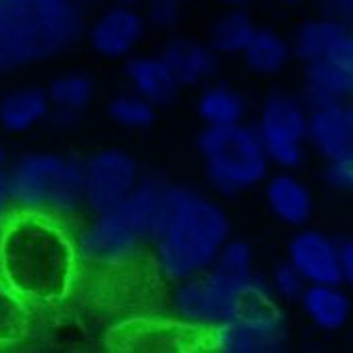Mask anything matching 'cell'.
Masks as SVG:
<instances>
[{
  "label": "cell",
  "instance_id": "6da1fadb",
  "mask_svg": "<svg viewBox=\"0 0 353 353\" xmlns=\"http://www.w3.org/2000/svg\"><path fill=\"white\" fill-rule=\"evenodd\" d=\"M77 258V246L53 215L17 212L0 228V274L27 303L61 301Z\"/></svg>",
  "mask_w": 353,
  "mask_h": 353
},
{
  "label": "cell",
  "instance_id": "7a4b0ae2",
  "mask_svg": "<svg viewBox=\"0 0 353 353\" xmlns=\"http://www.w3.org/2000/svg\"><path fill=\"white\" fill-rule=\"evenodd\" d=\"M225 210L208 195L171 183L163 225L152 242L159 270L173 283L208 272L232 238Z\"/></svg>",
  "mask_w": 353,
  "mask_h": 353
},
{
  "label": "cell",
  "instance_id": "3957f363",
  "mask_svg": "<svg viewBox=\"0 0 353 353\" xmlns=\"http://www.w3.org/2000/svg\"><path fill=\"white\" fill-rule=\"evenodd\" d=\"M262 294H272V288L256 274L252 248L244 240H230L208 272L176 283L173 311L183 323L210 331L238 317Z\"/></svg>",
  "mask_w": 353,
  "mask_h": 353
},
{
  "label": "cell",
  "instance_id": "277c9868",
  "mask_svg": "<svg viewBox=\"0 0 353 353\" xmlns=\"http://www.w3.org/2000/svg\"><path fill=\"white\" fill-rule=\"evenodd\" d=\"M81 33L77 0H0V77L70 49Z\"/></svg>",
  "mask_w": 353,
  "mask_h": 353
},
{
  "label": "cell",
  "instance_id": "5b68a950",
  "mask_svg": "<svg viewBox=\"0 0 353 353\" xmlns=\"http://www.w3.org/2000/svg\"><path fill=\"white\" fill-rule=\"evenodd\" d=\"M8 195L17 212L65 217L85 205L83 161L49 150H31L8 167Z\"/></svg>",
  "mask_w": 353,
  "mask_h": 353
},
{
  "label": "cell",
  "instance_id": "8992f818",
  "mask_svg": "<svg viewBox=\"0 0 353 353\" xmlns=\"http://www.w3.org/2000/svg\"><path fill=\"white\" fill-rule=\"evenodd\" d=\"M197 152L210 185L221 195H240L268 176L270 159L256 124L205 126L197 134Z\"/></svg>",
  "mask_w": 353,
  "mask_h": 353
},
{
  "label": "cell",
  "instance_id": "52a82bcc",
  "mask_svg": "<svg viewBox=\"0 0 353 353\" xmlns=\"http://www.w3.org/2000/svg\"><path fill=\"white\" fill-rule=\"evenodd\" d=\"M205 341L217 353H279L288 341V323L272 294H262L238 317L210 329Z\"/></svg>",
  "mask_w": 353,
  "mask_h": 353
},
{
  "label": "cell",
  "instance_id": "ba28073f",
  "mask_svg": "<svg viewBox=\"0 0 353 353\" xmlns=\"http://www.w3.org/2000/svg\"><path fill=\"white\" fill-rule=\"evenodd\" d=\"M256 130L270 163L294 169L303 163L309 144V106L303 98L274 92L262 102Z\"/></svg>",
  "mask_w": 353,
  "mask_h": 353
},
{
  "label": "cell",
  "instance_id": "9c48e42d",
  "mask_svg": "<svg viewBox=\"0 0 353 353\" xmlns=\"http://www.w3.org/2000/svg\"><path fill=\"white\" fill-rule=\"evenodd\" d=\"M141 181L137 159L124 148H102L83 161V197L92 213L122 203Z\"/></svg>",
  "mask_w": 353,
  "mask_h": 353
},
{
  "label": "cell",
  "instance_id": "30bf717a",
  "mask_svg": "<svg viewBox=\"0 0 353 353\" xmlns=\"http://www.w3.org/2000/svg\"><path fill=\"white\" fill-rule=\"evenodd\" d=\"M146 240L118 203L96 217L77 236V254L96 266H122L130 262Z\"/></svg>",
  "mask_w": 353,
  "mask_h": 353
},
{
  "label": "cell",
  "instance_id": "8fae6325",
  "mask_svg": "<svg viewBox=\"0 0 353 353\" xmlns=\"http://www.w3.org/2000/svg\"><path fill=\"white\" fill-rule=\"evenodd\" d=\"M146 19L130 2H118L106 8L90 27L88 37L96 53L108 59L130 55L146 33Z\"/></svg>",
  "mask_w": 353,
  "mask_h": 353
},
{
  "label": "cell",
  "instance_id": "7c38bea8",
  "mask_svg": "<svg viewBox=\"0 0 353 353\" xmlns=\"http://www.w3.org/2000/svg\"><path fill=\"white\" fill-rule=\"evenodd\" d=\"M286 258L309 284H341L339 240L321 230H299L288 242Z\"/></svg>",
  "mask_w": 353,
  "mask_h": 353
},
{
  "label": "cell",
  "instance_id": "4fadbf2b",
  "mask_svg": "<svg viewBox=\"0 0 353 353\" xmlns=\"http://www.w3.org/2000/svg\"><path fill=\"white\" fill-rule=\"evenodd\" d=\"M161 57L175 73L179 83L199 85L212 79L219 65V55L210 47V43H201L189 37H169L161 49Z\"/></svg>",
  "mask_w": 353,
  "mask_h": 353
},
{
  "label": "cell",
  "instance_id": "5bb4252c",
  "mask_svg": "<svg viewBox=\"0 0 353 353\" xmlns=\"http://www.w3.org/2000/svg\"><path fill=\"white\" fill-rule=\"evenodd\" d=\"M171 183L161 175L141 176L132 193L120 203L130 221L137 225L146 244H152L167 212V195Z\"/></svg>",
  "mask_w": 353,
  "mask_h": 353
},
{
  "label": "cell",
  "instance_id": "9a60e30c",
  "mask_svg": "<svg viewBox=\"0 0 353 353\" xmlns=\"http://www.w3.org/2000/svg\"><path fill=\"white\" fill-rule=\"evenodd\" d=\"M124 73L128 83L132 85V92L141 94L157 108L175 104L183 88L161 53L130 57L126 61Z\"/></svg>",
  "mask_w": 353,
  "mask_h": 353
},
{
  "label": "cell",
  "instance_id": "2e32d148",
  "mask_svg": "<svg viewBox=\"0 0 353 353\" xmlns=\"http://www.w3.org/2000/svg\"><path fill=\"white\" fill-rule=\"evenodd\" d=\"M94 92V79L85 73L71 71L53 77L47 85V94L51 100V114L47 122H51L59 130L73 128L81 112L92 104Z\"/></svg>",
  "mask_w": 353,
  "mask_h": 353
},
{
  "label": "cell",
  "instance_id": "e0dca14e",
  "mask_svg": "<svg viewBox=\"0 0 353 353\" xmlns=\"http://www.w3.org/2000/svg\"><path fill=\"white\" fill-rule=\"evenodd\" d=\"M309 144L329 163L353 148L347 104L309 108Z\"/></svg>",
  "mask_w": 353,
  "mask_h": 353
},
{
  "label": "cell",
  "instance_id": "ac0fdd59",
  "mask_svg": "<svg viewBox=\"0 0 353 353\" xmlns=\"http://www.w3.org/2000/svg\"><path fill=\"white\" fill-rule=\"evenodd\" d=\"M266 203L272 215L292 228H305L315 210L311 189L290 173H279L266 181Z\"/></svg>",
  "mask_w": 353,
  "mask_h": 353
},
{
  "label": "cell",
  "instance_id": "d6986e66",
  "mask_svg": "<svg viewBox=\"0 0 353 353\" xmlns=\"http://www.w3.org/2000/svg\"><path fill=\"white\" fill-rule=\"evenodd\" d=\"M303 102L309 108L352 104L353 75L331 59L323 57L305 65Z\"/></svg>",
  "mask_w": 353,
  "mask_h": 353
},
{
  "label": "cell",
  "instance_id": "ffe728a7",
  "mask_svg": "<svg viewBox=\"0 0 353 353\" xmlns=\"http://www.w3.org/2000/svg\"><path fill=\"white\" fill-rule=\"evenodd\" d=\"M301 307L319 331L335 333L347 327L353 315L352 296L341 284H309Z\"/></svg>",
  "mask_w": 353,
  "mask_h": 353
},
{
  "label": "cell",
  "instance_id": "44dd1931",
  "mask_svg": "<svg viewBox=\"0 0 353 353\" xmlns=\"http://www.w3.org/2000/svg\"><path fill=\"white\" fill-rule=\"evenodd\" d=\"M49 114L51 100L47 88L25 85L10 90L0 98V128L10 134L33 130L41 122H47Z\"/></svg>",
  "mask_w": 353,
  "mask_h": 353
},
{
  "label": "cell",
  "instance_id": "7402d4cb",
  "mask_svg": "<svg viewBox=\"0 0 353 353\" xmlns=\"http://www.w3.org/2000/svg\"><path fill=\"white\" fill-rule=\"evenodd\" d=\"M347 29L352 27H347L343 21L331 14H323L321 19L305 21L292 37V43H290L292 55L301 59L305 65L319 61L329 55L333 45L347 33Z\"/></svg>",
  "mask_w": 353,
  "mask_h": 353
},
{
  "label": "cell",
  "instance_id": "603a6c76",
  "mask_svg": "<svg viewBox=\"0 0 353 353\" xmlns=\"http://www.w3.org/2000/svg\"><path fill=\"white\" fill-rule=\"evenodd\" d=\"M292 57V45L274 29H256L242 53L246 68L256 75H276Z\"/></svg>",
  "mask_w": 353,
  "mask_h": 353
},
{
  "label": "cell",
  "instance_id": "cb8c5ba5",
  "mask_svg": "<svg viewBox=\"0 0 353 353\" xmlns=\"http://www.w3.org/2000/svg\"><path fill=\"white\" fill-rule=\"evenodd\" d=\"M244 96L228 83L208 85L197 100V116L205 126H234L246 118Z\"/></svg>",
  "mask_w": 353,
  "mask_h": 353
},
{
  "label": "cell",
  "instance_id": "d4e9b609",
  "mask_svg": "<svg viewBox=\"0 0 353 353\" xmlns=\"http://www.w3.org/2000/svg\"><path fill=\"white\" fill-rule=\"evenodd\" d=\"M256 29L246 8H228L212 23L210 47L217 55H242Z\"/></svg>",
  "mask_w": 353,
  "mask_h": 353
},
{
  "label": "cell",
  "instance_id": "484cf974",
  "mask_svg": "<svg viewBox=\"0 0 353 353\" xmlns=\"http://www.w3.org/2000/svg\"><path fill=\"white\" fill-rule=\"evenodd\" d=\"M108 116L114 124L128 128V130H144L154 124L157 120V106L142 98L141 94H120L110 100Z\"/></svg>",
  "mask_w": 353,
  "mask_h": 353
},
{
  "label": "cell",
  "instance_id": "4316f807",
  "mask_svg": "<svg viewBox=\"0 0 353 353\" xmlns=\"http://www.w3.org/2000/svg\"><path fill=\"white\" fill-rule=\"evenodd\" d=\"M27 329V301L0 274V347L14 343Z\"/></svg>",
  "mask_w": 353,
  "mask_h": 353
},
{
  "label": "cell",
  "instance_id": "83f0119b",
  "mask_svg": "<svg viewBox=\"0 0 353 353\" xmlns=\"http://www.w3.org/2000/svg\"><path fill=\"white\" fill-rule=\"evenodd\" d=\"M268 283H270V288H272V294L283 299L286 303H301L303 292L309 286L305 276L296 270V266L288 258L276 262Z\"/></svg>",
  "mask_w": 353,
  "mask_h": 353
},
{
  "label": "cell",
  "instance_id": "f1b7e54d",
  "mask_svg": "<svg viewBox=\"0 0 353 353\" xmlns=\"http://www.w3.org/2000/svg\"><path fill=\"white\" fill-rule=\"evenodd\" d=\"M183 0H144V19L159 31H171L181 21Z\"/></svg>",
  "mask_w": 353,
  "mask_h": 353
},
{
  "label": "cell",
  "instance_id": "f546056e",
  "mask_svg": "<svg viewBox=\"0 0 353 353\" xmlns=\"http://www.w3.org/2000/svg\"><path fill=\"white\" fill-rule=\"evenodd\" d=\"M325 179L333 189L353 193V148L341 154L339 159L327 163Z\"/></svg>",
  "mask_w": 353,
  "mask_h": 353
},
{
  "label": "cell",
  "instance_id": "4dcf8cb0",
  "mask_svg": "<svg viewBox=\"0 0 353 353\" xmlns=\"http://www.w3.org/2000/svg\"><path fill=\"white\" fill-rule=\"evenodd\" d=\"M339 258H341V284L353 292V238L339 240Z\"/></svg>",
  "mask_w": 353,
  "mask_h": 353
},
{
  "label": "cell",
  "instance_id": "1f68e13d",
  "mask_svg": "<svg viewBox=\"0 0 353 353\" xmlns=\"http://www.w3.org/2000/svg\"><path fill=\"white\" fill-rule=\"evenodd\" d=\"M323 14H331L353 29V0H321Z\"/></svg>",
  "mask_w": 353,
  "mask_h": 353
},
{
  "label": "cell",
  "instance_id": "d6a6232c",
  "mask_svg": "<svg viewBox=\"0 0 353 353\" xmlns=\"http://www.w3.org/2000/svg\"><path fill=\"white\" fill-rule=\"evenodd\" d=\"M219 2L228 8H246L252 0H219Z\"/></svg>",
  "mask_w": 353,
  "mask_h": 353
},
{
  "label": "cell",
  "instance_id": "836d02e7",
  "mask_svg": "<svg viewBox=\"0 0 353 353\" xmlns=\"http://www.w3.org/2000/svg\"><path fill=\"white\" fill-rule=\"evenodd\" d=\"M347 118H350V126H352V134H353V102L347 104Z\"/></svg>",
  "mask_w": 353,
  "mask_h": 353
},
{
  "label": "cell",
  "instance_id": "e575fe53",
  "mask_svg": "<svg viewBox=\"0 0 353 353\" xmlns=\"http://www.w3.org/2000/svg\"><path fill=\"white\" fill-rule=\"evenodd\" d=\"M79 4H90V2H100V0H77Z\"/></svg>",
  "mask_w": 353,
  "mask_h": 353
},
{
  "label": "cell",
  "instance_id": "d590c367",
  "mask_svg": "<svg viewBox=\"0 0 353 353\" xmlns=\"http://www.w3.org/2000/svg\"><path fill=\"white\" fill-rule=\"evenodd\" d=\"M6 219H8V217H6V215H2V213H0V228H2V223H4V221H6Z\"/></svg>",
  "mask_w": 353,
  "mask_h": 353
},
{
  "label": "cell",
  "instance_id": "8d00e7d4",
  "mask_svg": "<svg viewBox=\"0 0 353 353\" xmlns=\"http://www.w3.org/2000/svg\"><path fill=\"white\" fill-rule=\"evenodd\" d=\"M122 2H130V4H134V2H141V0H122Z\"/></svg>",
  "mask_w": 353,
  "mask_h": 353
},
{
  "label": "cell",
  "instance_id": "74e56055",
  "mask_svg": "<svg viewBox=\"0 0 353 353\" xmlns=\"http://www.w3.org/2000/svg\"><path fill=\"white\" fill-rule=\"evenodd\" d=\"M281 2H299V0H281Z\"/></svg>",
  "mask_w": 353,
  "mask_h": 353
},
{
  "label": "cell",
  "instance_id": "f35d334b",
  "mask_svg": "<svg viewBox=\"0 0 353 353\" xmlns=\"http://www.w3.org/2000/svg\"><path fill=\"white\" fill-rule=\"evenodd\" d=\"M352 345H353V333H352Z\"/></svg>",
  "mask_w": 353,
  "mask_h": 353
}]
</instances>
